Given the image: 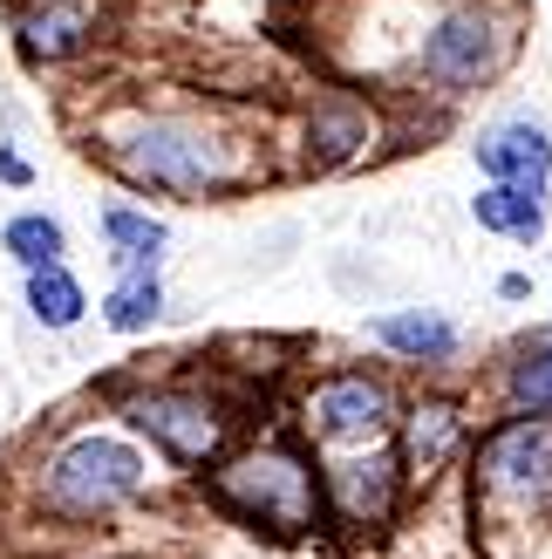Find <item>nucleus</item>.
<instances>
[{
  "label": "nucleus",
  "instance_id": "obj_15",
  "mask_svg": "<svg viewBox=\"0 0 552 559\" xmlns=\"http://www.w3.org/2000/svg\"><path fill=\"white\" fill-rule=\"evenodd\" d=\"M96 233H103V253L117 273H164V260H171V218L151 205L109 199L96 212Z\"/></svg>",
  "mask_w": 552,
  "mask_h": 559
},
{
  "label": "nucleus",
  "instance_id": "obj_17",
  "mask_svg": "<svg viewBox=\"0 0 552 559\" xmlns=\"http://www.w3.org/2000/svg\"><path fill=\"white\" fill-rule=\"evenodd\" d=\"M21 307H27V321H35L41 334H75L82 321H89V287L62 266H35V273H21Z\"/></svg>",
  "mask_w": 552,
  "mask_h": 559
},
{
  "label": "nucleus",
  "instance_id": "obj_2",
  "mask_svg": "<svg viewBox=\"0 0 552 559\" xmlns=\"http://www.w3.org/2000/svg\"><path fill=\"white\" fill-rule=\"evenodd\" d=\"M199 498L218 519L280 546L327 533V471H321V451L293 424L239 437L212 471H199Z\"/></svg>",
  "mask_w": 552,
  "mask_h": 559
},
{
  "label": "nucleus",
  "instance_id": "obj_6",
  "mask_svg": "<svg viewBox=\"0 0 552 559\" xmlns=\"http://www.w3.org/2000/svg\"><path fill=\"white\" fill-rule=\"evenodd\" d=\"M464 491L484 525H539L552 512V416H491L464 457Z\"/></svg>",
  "mask_w": 552,
  "mask_h": 559
},
{
  "label": "nucleus",
  "instance_id": "obj_9",
  "mask_svg": "<svg viewBox=\"0 0 552 559\" xmlns=\"http://www.w3.org/2000/svg\"><path fill=\"white\" fill-rule=\"evenodd\" d=\"M321 471H327V533H382V525H396L417 506V491L403 478V457H396V437L369 443V451L321 457Z\"/></svg>",
  "mask_w": 552,
  "mask_h": 559
},
{
  "label": "nucleus",
  "instance_id": "obj_14",
  "mask_svg": "<svg viewBox=\"0 0 552 559\" xmlns=\"http://www.w3.org/2000/svg\"><path fill=\"white\" fill-rule=\"evenodd\" d=\"M491 403L505 416H552V321H532L491 361Z\"/></svg>",
  "mask_w": 552,
  "mask_h": 559
},
{
  "label": "nucleus",
  "instance_id": "obj_21",
  "mask_svg": "<svg viewBox=\"0 0 552 559\" xmlns=\"http://www.w3.org/2000/svg\"><path fill=\"white\" fill-rule=\"evenodd\" d=\"M499 300H532V273H499Z\"/></svg>",
  "mask_w": 552,
  "mask_h": 559
},
{
  "label": "nucleus",
  "instance_id": "obj_7",
  "mask_svg": "<svg viewBox=\"0 0 552 559\" xmlns=\"http://www.w3.org/2000/svg\"><path fill=\"white\" fill-rule=\"evenodd\" d=\"M403 416V389L389 369H369V361H348V369H321L293 403V430L314 443L321 457L341 451H369V443H389Z\"/></svg>",
  "mask_w": 552,
  "mask_h": 559
},
{
  "label": "nucleus",
  "instance_id": "obj_4",
  "mask_svg": "<svg viewBox=\"0 0 552 559\" xmlns=\"http://www.w3.org/2000/svg\"><path fill=\"white\" fill-rule=\"evenodd\" d=\"M526 48V8L518 0H436V14L417 27L409 69L423 96L436 103H471L518 69Z\"/></svg>",
  "mask_w": 552,
  "mask_h": 559
},
{
  "label": "nucleus",
  "instance_id": "obj_20",
  "mask_svg": "<svg viewBox=\"0 0 552 559\" xmlns=\"http://www.w3.org/2000/svg\"><path fill=\"white\" fill-rule=\"evenodd\" d=\"M0 185H14V191H27V185H35V164H27L14 144H0Z\"/></svg>",
  "mask_w": 552,
  "mask_h": 559
},
{
  "label": "nucleus",
  "instance_id": "obj_19",
  "mask_svg": "<svg viewBox=\"0 0 552 559\" xmlns=\"http://www.w3.org/2000/svg\"><path fill=\"white\" fill-rule=\"evenodd\" d=\"M0 253H8L21 273L62 266V260H69V226H62L55 212H14L8 226H0Z\"/></svg>",
  "mask_w": 552,
  "mask_h": 559
},
{
  "label": "nucleus",
  "instance_id": "obj_16",
  "mask_svg": "<svg viewBox=\"0 0 552 559\" xmlns=\"http://www.w3.org/2000/svg\"><path fill=\"white\" fill-rule=\"evenodd\" d=\"M471 218H478V233H491V239L545 246V233H552V199H545V191H526V185L484 178V185L471 191Z\"/></svg>",
  "mask_w": 552,
  "mask_h": 559
},
{
  "label": "nucleus",
  "instance_id": "obj_8",
  "mask_svg": "<svg viewBox=\"0 0 552 559\" xmlns=\"http://www.w3.org/2000/svg\"><path fill=\"white\" fill-rule=\"evenodd\" d=\"M478 443V416L457 389H417L403 396V416H396V457H403V478L417 498H430L451 471L471 457Z\"/></svg>",
  "mask_w": 552,
  "mask_h": 559
},
{
  "label": "nucleus",
  "instance_id": "obj_22",
  "mask_svg": "<svg viewBox=\"0 0 552 559\" xmlns=\"http://www.w3.org/2000/svg\"><path fill=\"white\" fill-rule=\"evenodd\" d=\"M545 294H552V280H545Z\"/></svg>",
  "mask_w": 552,
  "mask_h": 559
},
{
  "label": "nucleus",
  "instance_id": "obj_12",
  "mask_svg": "<svg viewBox=\"0 0 552 559\" xmlns=\"http://www.w3.org/2000/svg\"><path fill=\"white\" fill-rule=\"evenodd\" d=\"M471 164L478 178H499V185H526L552 199V130L539 109H512V117L484 123L471 136Z\"/></svg>",
  "mask_w": 552,
  "mask_h": 559
},
{
  "label": "nucleus",
  "instance_id": "obj_13",
  "mask_svg": "<svg viewBox=\"0 0 552 559\" xmlns=\"http://www.w3.org/2000/svg\"><path fill=\"white\" fill-rule=\"evenodd\" d=\"M103 41V0H21L14 48L27 69H62Z\"/></svg>",
  "mask_w": 552,
  "mask_h": 559
},
{
  "label": "nucleus",
  "instance_id": "obj_5",
  "mask_svg": "<svg viewBox=\"0 0 552 559\" xmlns=\"http://www.w3.org/2000/svg\"><path fill=\"white\" fill-rule=\"evenodd\" d=\"M103 403L130 437H144L164 464L191 471V478L239 443V403L191 376H123V382H103Z\"/></svg>",
  "mask_w": 552,
  "mask_h": 559
},
{
  "label": "nucleus",
  "instance_id": "obj_18",
  "mask_svg": "<svg viewBox=\"0 0 552 559\" xmlns=\"http://www.w3.org/2000/svg\"><path fill=\"white\" fill-rule=\"evenodd\" d=\"M164 307H171L164 273H117V280H109V294L96 300V321L109 334H123V342H136V334H151L164 321Z\"/></svg>",
  "mask_w": 552,
  "mask_h": 559
},
{
  "label": "nucleus",
  "instance_id": "obj_10",
  "mask_svg": "<svg viewBox=\"0 0 552 559\" xmlns=\"http://www.w3.org/2000/svg\"><path fill=\"white\" fill-rule=\"evenodd\" d=\"M293 144H300V171H314V178L355 171V164H369L382 151V117H375V103L355 96V90H321L300 109Z\"/></svg>",
  "mask_w": 552,
  "mask_h": 559
},
{
  "label": "nucleus",
  "instance_id": "obj_1",
  "mask_svg": "<svg viewBox=\"0 0 552 559\" xmlns=\"http://www.w3.org/2000/svg\"><path fill=\"white\" fill-rule=\"evenodd\" d=\"M82 151L136 199H178V205H226L273 178L266 130L239 123L226 103H184V109L130 103L117 117H103Z\"/></svg>",
  "mask_w": 552,
  "mask_h": 559
},
{
  "label": "nucleus",
  "instance_id": "obj_11",
  "mask_svg": "<svg viewBox=\"0 0 552 559\" xmlns=\"http://www.w3.org/2000/svg\"><path fill=\"white\" fill-rule=\"evenodd\" d=\"M362 334L396 355L403 369H423V376H444L464 361V348H471V334H464L457 314H444V307H423V300H403V307H382V314L362 321Z\"/></svg>",
  "mask_w": 552,
  "mask_h": 559
},
{
  "label": "nucleus",
  "instance_id": "obj_3",
  "mask_svg": "<svg viewBox=\"0 0 552 559\" xmlns=\"http://www.w3.org/2000/svg\"><path fill=\"white\" fill-rule=\"evenodd\" d=\"M157 451L130 430H103L82 424L62 430L27 471V498L48 525H75V533H96V525H117L130 512H144L157 498Z\"/></svg>",
  "mask_w": 552,
  "mask_h": 559
}]
</instances>
